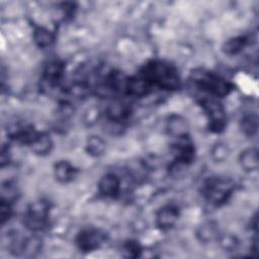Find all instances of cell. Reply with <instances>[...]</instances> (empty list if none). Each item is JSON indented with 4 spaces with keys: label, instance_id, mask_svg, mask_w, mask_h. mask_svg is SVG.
I'll use <instances>...</instances> for the list:
<instances>
[{
    "label": "cell",
    "instance_id": "1",
    "mask_svg": "<svg viewBox=\"0 0 259 259\" xmlns=\"http://www.w3.org/2000/svg\"><path fill=\"white\" fill-rule=\"evenodd\" d=\"M150 83H156L166 89H176L179 86V79L175 70L162 62H153L146 68L144 75Z\"/></svg>",
    "mask_w": 259,
    "mask_h": 259
},
{
    "label": "cell",
    "instance_id": "2",
    "mask_svg": "<svg viewBox=\"0 0 259 259\" xmlns=\"http://www.w3.org/2000/svg\"><path fill=\"white\" fill-rule=\"evenodd\" d=\"M49 203L44 200H37L32 202L23 218L25 227L33 232L42 230L48 222L49 215Z\"/></svg>",
    "mask_w": 259,
    "mask_h": 259
},
{
    "label": "cell",
    "instance_id": "3",
    "mask_svg": "<svg viewBox=\"0 0 259 259\" xmlns=\"http://www.w3.org/2000/svg\"><path fill=\"white\" fill-rule=\"evenodd\" d=\"M194 81L198 83V85L208 92H211L215 95H226L230 91V86L224 79L214 76L210 73H196L194 77Z\"/></svg>",
    "mask_w": 259,
    "mask_h": 259
},
{
    "label": "cell",
    "instance_id": "4",
    "mask_svg": "<svg viewBox=\"0 0 259 259\" xmlns=\"http://www.w3.org/2000/svg\"><path fill=\"white\" fill-rule=\"evenodd\" d=\"M232 191V184L223 179H210L204 186V194L207 199L215 204L225 202Z\"/></svg>",
    "mask_w": 259,
    "mask_h": 259
},
{
    "label": "cell",
    "instance_id": "5",
    "mask_svg": "<svg viewBox=\"0 0 259 259\" xmlns=\"http://www.w3.org/2000/svg\"><path fill=\"white\" fill-rule=\"evenodd\" d=\"M107 240V235L105 232L88 229L82 231L77 237V245L83 252H90L100 248Z\"/></svg>",
    "mask_w": 259,
    "mask_h": 259
},
{
    "label": "cell",
    "instance_id": "6",
    "mask_svg": "<svg viewBox=\"0 0 259 259\" xmlns=\"http://www.w3.org/2000/svg\"><path fill=\"white\" fill-rule=\"evenodd\" d=\"M203 107L209 119V127L213 132H221L226 124V115L223 106L214 100H205Z\"/></svg>",
    "mask_w": 259,
    "mask_h": 259
},
{
    "label": "cell",
    "instance_id": "7",
    "mask_svg": "<svg viewBox=\"0 0 259 259\" xmlns=\"http://www.w3.org/2000/svg\"><path fill=\"white\" fill-rule=\"evenodd\" d=\"M166 130L171 137L175 139H181L188 137L189 123L184 116L180 114H171L167 118Z\"/></svg>",
    "mask_w": 259,
    "mask_h": 259
},
{
    "label": "cell",
    "instance_id": "8",
    "mask_svg": "<svg viewBox=\"0 0 259 259\" xmlns=\"http://www.w3.org/2000/svg\"><path fill=\"white\" fill-rule=\"evenodd\" d=\"M119 189L120 181L115 174H105L98 182V191L103 196L114 197L119 193Z\"/></svg>",
    "mask_w": 259,
    "mask_h": 259
},
{
    "label": "cell",
    "instance_id": "9",
    "mask_svg": "<svg viewBox=\"0 0 259 259\" xmlns=\"http://www.w3.org/2000/svg\"><path fill=\"white\" fill-rule=\"evenodd\" d=\"M178 209L174 206L168 205L161 208L156 215V225L162 230H168L175 226L178 221Z\"/></svg>",
    "mask_w": 259,
    "mask_h": 259
},
{
    "label": "cell",
    "instance_id": "10",
    "mask_svg": "<svg viewBox=\"0 0 259 259\" xmlns=\"http://www.w3.org/2000/svg\"><path fill=\"white\" fill-rule=\"evenodd\" d=\"M77 169L68 161H59L54 166V175L60 183H69L77 176Z\"/></svg>",
    "mask_w": 259,
    "mask_h": 259
},
{
    "label": "cell",
    "instance_id": "11",
    "mask_svg": "<svg viewBox=\"0 0 259 259\" xmlns=\"http://www.w3.org/2000/svg\"><path fill=\"white\" fill-rule=\"evenodd\" d=\"M178 143L175 146L176 160L187 165L192 162L194 158V147L188 137L177 139Z\"/></svg>",
    "mask_w": 259,
    "mask_h": 259
},
{
    "label": "cell",
    "instance_id": "12",
    "mask_svg": "<svg viewBox=\"0 0 259 259\" xmlns=\"http://www.w3.org/2000/svg\"><path fill=\"white\" fill-rule=\"evenodd\" d=\"M220 237L219 226L213 221H206L202 223L196 230V238L203 244L210 243L218 240Z\"/></svg>",
    "mask_w": 259,
    "mask_h": 259
},
{
    "label": "cell",
    "instance_id": "13",
    "mask_svg": "<svg viewBox=\"0 0 259 259\" xmlns=\"http://www.w3.org/2000/svg\"><path fill=\"white\" fill-rule=\"evenodd\" d=\"M239 163L247 172L256 171L258 169L259 165V159H258V151L255 148H248L241 152L239 156Z\"/></svg>",
    "mask_w": 259,
    "mask_h": 259
},
{
    "label": "cell",
    "instance_id": "14",
    "mask_svg": "<svg viewBox=\"0 0 259 259\" xmlns=\"http://www.w3.org/2000/svg\"><path fill=\"white\" fill-rule=\"evenodd\" d=\"M31 151L38 156H45L51 153L53 149V141L49 134L38 133L33 142L29 145Z\"/></svg>",
    "mask_w": 259,
    "mask_h": 259
},
{
    "label": "cell",
    "instance_id": "15",
    "mask_svg": "<svg viewBox=\"0 0 259 259\" xmlns=\"http://www.w3.org/2000/svg\"><path fill=\"white\" fill-rule=\"evenodd\" d=\"M106 115L110 121L121 122L128 115V108L126 104L120 101H112L106 108Z\"/></svg>",
    "mask_w": 259,
    "mask_h": 259
},
{
    "label": "cell",
    "instance_id": "16",
    "mask_svg": "<svg viewBox=\"0 0 259 259\" xmlns=\"http://www.w3.org/2000/svg\"><path fill=\"white\" fill-rule=\"evenodd\" d=\"M41 248L42 240L37 236H30L22 241L20 254L25 257H34L40 252Z\"/></svg>",
    "mask_w": 259,
    "mask_h": 259
},
{
    "label": "cell",
    "instance_id": "17",
    "mask_svg": "<svg viewBox=\"0 0 259 259\" xmlns=\"http://www.w3.org/2000/svg\"><path fill=\"white\" fill-rule=\"evenodd\" d=\"M149 85H150V82L148 81V79L145 76L144 77H135V78L127 80L126 91L132 95L143 96V95L147 94V92L149 90Z\"/></svg>",
    "mask_w": 259,
    "mask_h": 259
},
{
    "label": "cell",
    "instance_id": "18",
    "mask_svg": "<svg viewBox=\"0 0 259 259\" xmlns=\"http://www.w3.org/2000/svg\"><path fill=\"white\" fill-rule=\"evenodd\" d=\"M33 39L38 48L46 49L54 44L55 36L52 33V31H50L48 28L44 26H38L35 27L33 31Z\"/></svg>",
    "mask_w": 259,
    "mask_h": 259
},
{
    "label": "cell",
    "instance_id": "19",
    "mask_svg": "<svg viewBox=\"0 0 259 259\" xmlns=\"http://www.w3.org/2000/svg\"><path fill=\"white\" fill-rule=\"evenodd\" d=\"M86 151L87 153L92 156V157H99L101 156L106 148L105 142L103 141L102 138H100L99 136H90L88 137L87 141H86Z\"/></svg>",
    "mask_w": 259,
    "mask_h": 259
},
{
    "label": "cell",
    "instance_id": "20",
    "mask_svg": "<svg viewBox=\"0 0 259 259\" xmlns=\"http://www.w3.org/2000/svg\"><path fill=\"white\" fill-rule=\"evenodd\" d=\"M209 154L214 163H223L230 156V148L226 143L218 142L211 147Z\"/></svg>",
    "mask_w": 259,
    "mask_h": 259
},
{
    "label": "cell",
    "instance_id": "21",
    "mask_svg": "<svg viewBox=\"0 0 259 259\" xmlns=\"http://www.w3.org/2000/svg\"><path fill=\"white\" fill-rule=\"evenodd\" d=\"M63 74V65L57 61L50 62L45 70V77L46 79L53 83L58 82Z\"/></svg>",
    "mask_w": 259,
    "mask_h": 259
},
{
    "label": "cell",
    "instance_id": "22",
    "mask_svg": "<svg viewBox=\"0 0 259 259\" xmlns=\"http://www.w3.org/2000/svg\"><path fill=\"white\" fill-rule=\"evenodd\" d=\"M147 165L143 161H135L128 165V173L136 181L144 180L147 177Z\"/></svg>",
    "mask_w": 259,
    "mask_h": 259
},
{
    "label": "cell",
    "instance_id": "23",
    "mask_svg": "<svg viewBox=\"0 0 259 259\" xmlns=\"http://www.w3.org/2000/svg\"><path fill=\"white\" fill-rule=\"evenodd\" d=\"M246 45V38L243 36H237L228 39L224 46L223 51L228 55H234L239 53Z\"/></svg>",
    "mask_w": 259,
    "mask_h": 259
},
{
    "label": "cell",
    "instance_id": "24",
    "mask_svg": "<svg viewBox=\"0 0 259 259\" xmlns=\"http://www.w3.org/2000/svg\"><path fill=\"white\" fill-rule=\"evenodd\" d=\"M258 121L256 115H246L241 121L242 132L246 136H254L257 132Z\"/></svg>",
    "mask_w": 259,
    "mask_h": 259
},
{
    "label": "cell",
    "instance_id": "25",
    "mask_svg": "<svg viewBox=\"0 0 259 259\" xmlns=\"http://www.w3.org/2000/svg\"><path fill=\"white\" fill-rule=\"evenodd\" d=\"M100 117V110L97 106H90L88 107L83 114V122L86 125H93L95 124Z\"/></svg>",
    "mask_w": 259,
    "mask_h": 259
},
{
    "label": "cell",
    "instance_id": "26",
    "mask_svg": "<svg viewBox=\"0 0 259 259\" xmlns=\"http://www.w3.org/2000/svg\"><path fill=\"white\" fill-rule=\"evenodd\" d=\"M122 252L124 253L123 256L130 258H136L140 256L141 247L136 241H127L122 246Z\"/></svg>",
    "mask_w": 259,
    "mask_h": 259
},
{
    "label": "cell",
    "instance_id": "27",
    "mask_svg": "<svg viewBox=\"0 0 259 259\" xmlns=\"http://www.w3.org/2000/svg\"><path fill=\"white\" fill-rule=\"evenodd\" d=\"M70 92L76 98H84L89 93V86L84 82L74 83L70 88Z\"/></svg>",
    "mask_w": 259,
    "mask_h": 259
},
{
    "label": "cell",
    "instance_id": "28",
    "mask_svg": "<svg viewBox=\"0 0 259 259\" xmlns=\"http://www.w3.org/2000/svg\"><path fill=\"white\" fill-rule=\"evenodd\" d=\"M218 240H220L221 245L224 249L226 250H234L236 249L237 245H238V241L236 239V237L232 236V235H224V236H220L218 238Z\"/></svg>",
    "mask_w": 259,
    "mask_h": 259
},
{
    "label": "cell",
    "instance_id": "29",
    "mask_svg": "<svg viewBox=\"0 0 259 259\" xmlns=\"http://www.w3.org/2000/svg\"><path fill=\"white\" fill-rule=\"evenodd\" d=\"M11 214H12V208H11L10 202L1 199V203H0L1 223L5 224L7 221H9V219L11 218Z\"/></svg>",
    "mask_w": 259,
    "mask_h": 259
},
{
    "label": "cell",
    "instance_id": "30",
    "mask_svg": "<svg viewBox=\"0 0 259 259\" xmlns=\"http://www.w3.org/2000/svg\"><path fill=\"white\" fill-rule=\"evenodd\" d=\"M0 161H1V167H4L6 164L9 163V161H10V152H9V149L7 147H2Z\"/></svg>",
    "mask_w": 259,
    "mask_h": 259
}]
</instances>
